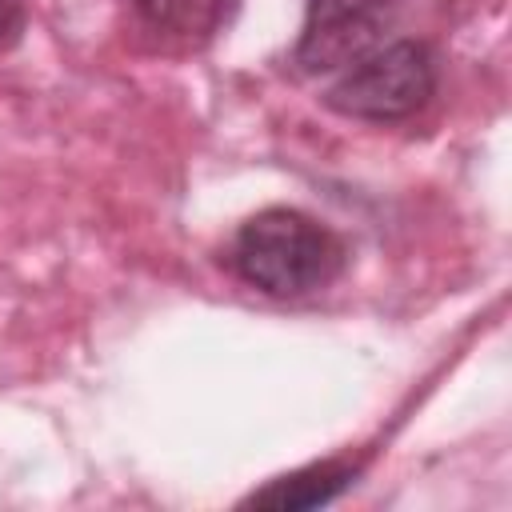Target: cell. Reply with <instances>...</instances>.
<instances>
[{"mask_svg": "<svg viewBox=\"0 0 512 512\" xmlns=\"http://www.w3.org/2000/svg\"><path fill=\"white\" fill-rule=\"evenodd\" d=\"M232 272L276 300H300L324 292L348 268V244L316 216L300 208H260L252 212L232 244H228Z\"/></svg>", "mask_w": 512, "mask_h": 512, "instance_id": "6da1fadb", "label": "cell"}, {"mask_svg": "<svg viewBox=\"0 0 512 512\" xmlns=\"http://www.w3.org/2000/svg\"><path fill=\"white\" fill-rule=\"evenodd\" d=\"M440 60L424 40H388L336 72L324 104L348 120L392 124L408 120L436 96Z\"/></svg>", "mask_w": 512, "mask_h": 512, "instance_id": "7a4b0ae2", "label": "cell"}, {"mask_svg": "<svg viewBox=\"0 0 512 512\" xmlns=\"http://www.w3.org/2000/svg\"><path fill=\"white\" fill-rule=\"evenodd\" d=\"M400 0H308L296 40V64L308 76L340 72L356 56L380 44Z\"/></svg>", "mask_w": 512, "mask_h": 512, "instance_id": "3957f363", "label": "cell"}, {"mask_svg": "<svg viewBox=\"0 0 512 512\" xmlns=\"http://www.w3.org/2000/svg\"><path fill=\"white\" fill-rule=\"evenodd\" d=\"M360 476V464L352 460H316L296 472H284L268 480L264 488L248 492L240 508H276V512H304V508H324L340 492H348Z\"/></svg>", "mask_w": 512, "mask_h": 512, "instance_id": "277c9868", "label": "cell"}, {"mask_svg": "<svg viewBox=\"0 0 512 512\" xmlns=\"http://www.w3.org/2000/svg\"><path fill=\"white\" fill-rule=\"evenodd\" d=\"M132 4L148 28L184 44L212 40L232 12V0H132Z\"/></svg>", "mask_w": 512, "mask_h": 512, "instance_id": "5b68a950", "label": "cell"}, {"mask_svg": "<svg viewBox=\"0 0 512 512\" xmlns=\"http://www.w3.org/2000/svg\"><path fill=\"white\" fill-rule=\"evenodd\" d=\"M16 28H20V12H16V4H12V0H0V44H4Z\"/></svg>", "mask_w": 512, "mask_h": 512, "instance_id": "8992f818", "label": "cell"}]
</instances>
